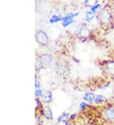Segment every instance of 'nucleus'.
<instances>
[{
  "mask_svg": "<svg viewBox=\"0 0 114 125\" xmlns=\"http://www.w3.org/2000/svg\"><path fill=\"white\" fill-rule=\"evenodd\" d=\"M98 19L102 27H105L106 29L110 28L109 27L112 25V15L107 8H103L100 11L98 15Z\"/></svg>",
  "mask_w": 114,
  "mask_h": 125,
  "instance_id": "obj_1",
  "label": "nucleus"
},
{
  "mask_svg": "<svg viewBox=\"0 0 114 125\" xmlns=\"http://www.w3.org/2000/svg\"><path fill=\"white\" fill-rule=\"evenodd\" d=\"M36 41L43 46H47L49 42V38L47 34L42 30L36 31L35 35Z\"/></svg>",
  "mask_w": 114,
  "mask_h": 125,
  "instance_id": "obj_2",
  "label": "nucleus"
},
{
  "mask_svg": "<svg viewBox=\"0 0 114 125\" xmlns=\"http://www.w3.org/2000/svg\"><path fill=\"white\" fill-rule=\"evenodd\" d=\"M77 35L82 39H87L89 37L91 31L89 27L86 24H81L79 26L77 30Z\"/></svg>",
  "mask_w": 114,
  "mask_h": 125,
  "instance_id": "obj_3",
  "label": "nucleus"
},
{
  "mask_svg": "<svg viewBox=\"0 0 114 125\" xmlns=\"http://www.w3.org/2000/svg\"><path fill=\"white\" fill-rule=\"evenodd\" d=\"M79 13H70L65 17H63V20L62 21V25L64 28L69 26L70 25L72 24L74 22V18L77 16H78Z\"/></svg>",
  "mask_w": 114,
  "mask_h": 125,
  "instance_id": "obj_4",
  "label": "nucleus"
},
{
  "mask_svg": "<svg viewBox=\"0 0 114 125\" xmlns=\"http://www.w3.org/2000/svg\"><path fill=\"white\" fill-rule=\"evenodd\" d=\"M38 60L42 63L44 67L48 66L50 65L53 62V57L51 55L49 54H43L39 56Z\"/></svg>",
  "mask_w": 114,
  "mask_h": 125,
  "instance_id": "obj_5",
  "label": "nucleus"
},
{
  "mask_svg": "<svg viewBox=\"0 0 114 125\" xmlns=\"http://www.w3.org/2000/svg\"><path fill=\"white\" fill-rule=\"evenodd\" d=\"M105 70L108 75L114 77V60H110L106 62Z\"/></svg>",
  "mask_w": 114,
  "mask_h": 125,
  "instance_id": "obj_6",
  "label": "nucleus"
},
{
  "mask_svg": "<svg viewBox=\"0 0 114 125\" xmlns=\"http://www.w3.org/2000/svg\"><path fill=\"white\" fill-rule=\"evenodd\" d=\"M103 115L107 120L114 121V107H107L103 112Z\"/></svg>",
  "mask_w": 114,
  "mask_h": 125,
  "instance_id": "obj_7",
  "label": "nucleus"
},
{
  "mask_svg": "<svg viewBox=\"0 0 114 125\" xmlns=\"http://www.w3.org/2000/svg\"><path fill=\"white\" fill-rule=\"evenodd\" d=\"M43 116H44L46 119L48 120H51L53 119V115L52 110L49 106H46L44 109H43Z\"/></svg>",
  "mask_w": 114,
  "mask_h": 125,
  "instance_id": "obj_8",
  "label": "nucleus"
},
{
  "mask_svg": "<svg viewBox=\"0 0 114 125\" xmlns=\"http://www.w3.org/2000/svg\"><path fill=\"white\" fill-rule=\"evenodd\" d=\"M69 119H70V116H69L68 113H63L58 117L57 122L58 123H67V121Z\"/></svg>",
  "mask_w": 114,
  "mask_h": 125,
  "instance_id": "obj_9",
  "label": "nucleus"
},
{
  "mask_svg": "<svg viewBox=\"0 0 114 125\" xmlns=\"http://www.w3.org/2000/svg\"><path fill=\"white\" fill-rule=\"evenodd\" d=\"M95 95L93 92H86L85 94L84 95L83 99L84 100L87 102H93L95 99Z\"/></svg>",
  "mask_w": 114,
  "mask_h": 125,
  "instance_id": "obj_10",
  "label": "nucleus"
},
{
  "mask_svg": "<svg viewBox=\"0 0 114 125\" xmlns=\"http://www.w3.org/2000/svg\"><path fill=\"white\" fill-rule=\"evenodd\" d=\"M53 100V94L51 92H48L46 94L44 95V97H43V101L46 104H50L52 102Z\"/></svg>",
  "mask_w": 114,
  "mask_h": 125,
  "instance_id": "obj_11",
  "label": "nucleus"
},
{
  "mask_svg": "<svg viewBox=\"0 0 114 125\" xmlns=\"http://www.w3.org/2000/svg\"><path fill=\"white\" fill-rule=\"evenodd\" d=\"M94 18V13L91 11H89L86 13L85 16V20L88 23H90Z\"/></svg>",
  "mask_w": 114,
  "mask_h": 125,
  "instance_id": "obj_12",
  "label": "nucleus"
},
{
  "mask_svg": "<svg viewBox=\"0 0 114 125\" xmlns=\"http://www.w3.org/2000/svg\"><path fill=\"white\" fill-rule=\"evenodd\" d=\"M63 20V17H60L59 15H53L50 19V22L51 23H58L59 21H62Z\"/></svg>",
  "mask_w": 114,
  "mask_h": 125,
  "instance_id": "obj_13",
  "label": "nucleus"
},
{
  "mask_svg": "<svg viewBox=\"0 0 114 125\" xmlns=\"http://www.w3.org/2000/svg\"><path fill=\"white\" fill-rule=\"evenodd\" d=\"M105 96H103V95L98 94L97 95H96L95 97V99L94 100V102L96 104H101V103H103L104 101H105Z\"/></svg>",
  "mask_w": 114,
  "mask_h": 125,
  "instance_id": "obj_14",
  "label": "nucleus"
},
{
  "mask_svg": "<svg viewBox=\"0 0 114 125\" xmlns=\"http://www.w3.org/2000/svg\"><path fill=\"white\" fill-rule=\"evenodd\" d=\"M97 0H86L85 5L88 7H89V8H91L92 7L97 5Z\"/></svg>",
  "mask_w": 114,
  "mask_h": 125,
  "instance_id": "obj_15",
  "label": "nucleus"
},
{
  "mask_svg": "<svg viewBox=\"0 0 114 125\" xmlns=\"http://www.w3.org/2000/svg\"><path fill=\"white\" fill-rule=\"evenodd\" d=\"M56 68H58V70L59 71L60 73H62V72L63 73V72H65V70L67 69L66 68L67 66H66L65 64V63H64L63 62H60Z\"/></svg>",
  "mask_w": 114,
  "mask_h": 125,
  "instance_id": "obj_16",
  "label": "nucleus"
},
{
  "mask_svg": "<svg viewBox=\"0 0 114 125\" xmlns=\"http://www.w3.org/2000/svg\"><path fill=\"white\" fill-rule=\"evenodd\" d=\"M35 94L38 97L41 98V99H43V97H44V92H43V90L41 89H36Z\"/></svg>",
  "mask_w": 114,
  "mask_h": 125,
  "instance_id": "obj_17",
  "label": "nucleus"
},
{
  "mask_svg": "<svg viewBox=\"0 0 114 125\" xmlns=\"http://www.w3.org/2000/svg\"><path fill=\"white\" fill-rule=\"evenodd\" d=\"M43 68H44V67L43 66V65L42 64V63L40 62L39 60H37V61H36V70L38 71V72H39V71L41 70H42Z\"/></svg>",
  "mask_w": 114,
  "mask_h": 125,
  "instance_id": "obj_18",
  "label": "nucleus"
},
{
  "mask_svg": "<svg viewBox=\"0 0 114 125\" xmlns=\"http://www.w3.org/2000/svg\"><path fill=\"white\" fill-rule=\"evenodd\" d=\"M35 102H36V109H38L41 108L43 105H42V103H41V101H39V99H35Z\"/></svg>",
  "mask_w": 114,
  "mask_h": 125,
  "instance_id": "obj_19",
  "label": "nucleus"
},
{
  "mask_svg": "<svg viewBox=\"0 0 114 125\" xmlns=\"http://www.w3.org/2000/svg\"><path fill=\"white\" fill-rule=\"evenodd\" d=\"M88 107V104H87V102H82L79 105V108L81 111H84V110L86 109V107Z\"/></svg>",
  "mask_w": 114,
  "mask_h": 125,
  "instance_id": "obj_20",
  "label": "nucleus"
},
{
  "mask_svg": "<svg viewBox=\"0 0 114 125\" xmlns=\"http://www.w3.org/2000/svg\"><path fill=\"white\" fill-rule=\"evenodd\" d=\"M100 4H97V5H96L95 6H94L93 7H92V8H91V11H92V12L94 13H95L96 10H97L99 8V7H100Z\"/></svg>",
  "mask_w": 114,
  "mask_h": 125,
  "instance_id": "obj_21",
  "label": "nucleus"
},
{
  "mask_svg": "<svg viewBox=\"0 0 114 125\" xmlns=\"http://www.w3.org/2000/svg\"><path fill=\"white\" fill-rule=\"evenodd\" d=\"M41 83L39 82V81L36 80L35 82V88L36 89H41Z\"/></svg>",
  "mask_w": 114,
  "mask_h": 125,
  "instance_id": "obj_22",
  "label": "nucleus"
},
{
  "mask_svg": "<svg viewBox=\"0 0 114 125\" xmlns=\"http://www.w3.org/2000/svg\"><path fill=\"white\" fill-rule=\"evenodd\" d=\"M76 116H77V114H76V113H73L72 115H71L70 116V119H75Z\"/></svg>",
  "mask_w": 114,
  "mask_h": 125,
  "instance_id": "obj_23",
  "label": "nucleus"
},
{
  "mask_svg": "<svg viewBox=\"0 0 114 125\" xmlns=\"http://www.w3.org/2000/svg\"><path fill=\"white\" fill-rule=\"evenodd\" d=\"M65 125H72V124H70V123H66Z\"/></svg>",
  "mask_w": 114,
  "mask_h": 125,
  "instance_id": "obj_24",
  "label": "nucleus"
},
{
  "mask_svg": "<svg viewBox=\"0 0 114 125\" xmlns=\"http://www.w3.org/2000/svg\"><path fill=\"white\" fill-rule=\"evenodd\" d=\"M113 94H114V90H113Z\"/></svg>",
  "mask_w": 114,
  "mask_h": 125,
  "instance_id": "obj_25",
  "label": "nucleus"
},
{
  "mask_svg": "<svg viewBox=\"0 0 114 125\" xmlns=\"http://www.w3.org/2000/svg\"></svg>",
  "mask_w": 114,
  "mask_h": 125,
  "instance_id": "obj_26",
  "label": "nucleus"
}]
</instances>
